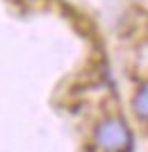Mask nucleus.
<instances>
[{"label":"nucleus","mask_w":148,"mask_h":152,"mask_svg":"<svg viewBox=\"0 0 148 152\" xmlns=\"http://www.w3.org/2000/svg\"><path fill=\"white\" fill-rule=\"evenodd\" d=\"M96 145L105 152H128L132 145V134L121 118H105L96 127Z\"/></svg>","instance_id":"nucleus-1"},{"label":"nucleus","mask_w":148,"mask_h":152,"mask_svg":"<svg viewBox=\"0 0 148 152\" xmlns=\"http://www.w3.org/2000/svg\"><path fill=\"white\" fill-rule=\"evenodd\" d=\"M132 109L135 114L144 121H148V82L141 84V89L135 93V100H132Z\"/></svg>","instance_id":"nucleus-2"}]
</instances>
